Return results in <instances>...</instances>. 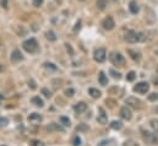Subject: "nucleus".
I'll list each match as a JSON object with an SVG mask.
<instances>
[{
	"instance_id": "nucleus-1",
	"label": "nucleus",
	"mask_w": 158,
	"mask_h": 146,
	"mask_svg": "<svg viewBox=\"0 0 158 146\" xmlns=\"http://www.w3.org/2000/svg\"><path fill=\"white\" fill-rule=\"evenodd\" d=\"M22 47H23V49H25L27 53H30V54H33V53H36V52L38 50V43H37V41H36L35 38H30V39L25 41V42L22 43Z\"/></svg>"
},
{
	"instance_id": "nucleus-2",
	"label": "nucleus",
	"mask_w": 158,
	"mask_h": 146,
	"mask_svg": "<svg viewBox=\"0 0 158 146\" xmlns=\"http://www.w3.org/2000/svg\"><path fill=\"white\" fill-rule=\"evenodd\" d=\"M124 39L127 43H136L140 41H143V35L142 33H137L135 31H127L124 36Z\"/></svg>"
},
{
	"instance_id": "nucleus-3",
	"label": "nucleus",
	"mask_w": 158,
	"mask_h": 146,
	"mask_svg": "<svg viewBox=\"0 0 158 146\" xmlns=\"http://www.w3.org/2000/svg\"><path fill=\"white\" fill-rule=\"evenodd\" d=\"M110 62H112L114 65H119V67H123V65L125 64L124 57H123L120 53H118V52H114V53L110 54Z\"/></svg>"
},
{
	"instance_id": "nucleus-4",
	"label": "nucleus",
	"mask_w": 158,
	"mask_h": 146,
	"mask_svg": "<svg viewBox=\"0 0 158 146\" xmlns=\"http://www.w3.org/2000/svg\"><path fill=\"white\" fill-rule=\"evenodd\" d=\"M107 58V52L104 48H98L94 50V60L98 63H103Z\"/></svg>"
},
{
	"instance_id": "nucleus-5",
	"label": "nucleus",
	"mask_w": 158,
	"mask_h": 146,
	"mask_svg": "<svg viewBox=\"0 0 158 146\" xmlns=\"http://www.w3.org/2000/svg\"><path fill=\"white\" fill-rule=\"evenodd\" d=\"M148 90H150V85H148L147 82H145V81L139 82V84L134 87V91H135V92H137V93H141V95L147 93V91H148Z\"/></svg>"
},
{
	"instance_id": "nucleus-6",
	"label": "nucleus",
	"mask_w": 158,
	"mask_h": 146,
	"mask_svg": "<svg viewBox=\"0 0 158 146\" xmlns=\"http://www.w3.org/2000/svg\"><path fill=\"white\" fill-rule=\"evenodd\" d=\"M102 26H103L104 30L112 31V30L114 28V26H115V22H114V20H113V17L108 16V17H106V19L102 21Z\"/></svg>"
},
{
	"instance_id": "nucleus-7",
	"label": "nucleus",
	"mask_w": 158,
	"mask_h": 146,
	"mask_svg": "<svg viewBox=\"0 0 158 146\" xmlns=\"http://www.w3.org/2000/svg\"><path fill=\"white\" fill-rule=\"evenodd\" d=\"M126 105L130 106V107H132V108H135V110L141 108V101L137 100V98H135V97H129L126 100Z\"/></svg>"
},
{
	"instance_id": "nucleus-8",
	"label": "nucleus",
	"mask_w": 158,
	"mask_h": 146,
	"mask_svg": "<svg viewBox=\"0 0 158 146\" xmlns=\"http://www.w3.org/2000/svg\"><path fill=\"white\" fill-rule=\"evenodd\" d=\"M120 117H121L123 119H125V120H130V119H131L132 113H131V110H130V108H129L127 106H124V107L120 110Z\"/></svg>"
},
{
	"instance_id": "nucleus-9",
	"label": "nucleus",
	"mask_w": 158,
	"mask_h": 146,
	"mask_svg": "<svg viewBox=\"0 0 158 146\" xmlns=\"http://www.w3.org/2000/svg\"><path fill=\"white\" fill-rule=\"evenodd\" d=\"M98 112H99V114H98V117H97V120H98L101 124H106V123L108 122V117H107L106 110H103L102 107H99V108H98Z\"/></svg>"
},
{
	"instance_id": "nucleus-10",
	"label": "nucleus",
	"mask_w": 158,
	"mask_h": 146,
	"mask_svg": "<svg viewBox=\"0 0 158 146\" xmlns=\"http://www.w3.org/2000/svg\"><path fill=\"white\" fill-rule=\"evenodd\" d=\"M42 115L38 114V113H32V114H30L28 115V122H31V123H33V124H40V122H42Z\"/></svg>"
},
{
	"instance_id": "nucleus-11",
	"label": "nucleus",
	"mask_w": 158,
	"mask_h": 146,
	"mask_svg": "<svg viewBox=\"0 0 158 146\" xmlns=\"http://www.w3.org/2000/svg\"><path fill=\"white\" fill-rule=\"evenodd\" d=\"M22 59H23V55H22V53H21L19 49H15V50L11 53V60H12V62L17 63V62H21Z\"/></svg>"
},
{
	"instance_id": "nucleus-12",
	"label": "nucleus",
	"mask_w": 158,
	"mask_h": 146,
	"mask_svg": "<svg viewBox=\"0 0 158 146\" xmlns=\"http://www.w3.org/2000/svg\"><path fill=\"white\" fill-rule=\"evenodd\" d=\"M74 110L76 113H83L85 110H87V105L85 103V102H79V103H76L75 106H74Z\"/></svg>"
},
{
	"instance_id": "nucleus-13",
	"label": "nucleus",
	"mask_w": 158,
	"mask_h": 146,
	"mask_svg": "<svg viewBox=\"0 0 158 146\" xmlns=\"http://www.w3.org/2000/svg\"><path fill=\"white\" fill-rule=\"evenodd\" d=\"M143 138H145V140H147V141L151 143V144H155V143L157 141V138H156L153 134L148 133V131H147V133H146V131L143 133Z\"/></svg>"
},
{
	"instance_id": "nucleus-14",
	"label": "nucleus",
	"mask_w": 158,
	"mask_h": 146,
	"mask_svg": "<svg viewBox=\"0 0 158 146\" xmlns=\"http://www.w3.org/2000/svg\"><path fill=\"white\" fill-rule=\"evenodd\" d=\"M127 53L130 54V57H131L135 62H140V59H141V54H140L139 52L132 50V49H129V50H127Z\"/></svg>"
},
{
	"instance_id": "nucleus-15",
	"label": "nucleus",
	"mask_w": 158,
	"mask_h": 146,
	"mask_svg": "<svg viewBox=\"0 0 158 146\" xmlns=\"http://www.w3.org/2000/svg\"><path fill=\"white\" fill-rule=\"evenodd\" d=\"M31 102H32L35 106H37V107H43V106H44V102H43V100L40 98V96H35V97H32Z\"/></svg>"
},
{
	"instance_id": "nucleus-16",
	"label": "nucleus",
	"mask_w": 158,
	"mask_h": 146,
	"mask_svg": "<svg viewBox=\"0 0 158 146\" xmlns=\"http://www.w3.org/2000/svg\"><path fill=\"white\" fill-rule=\"evenodd\" d=\"M129 9H130V11H131V14H137V12H139V5H137V2H136L135 0H132V1H130V5H129Z\"/></svg>"
},
{
	"instance_id": "nucleus-17",
	"label": "nucleus",
	"mask_w": 158,
	"mask_h": 146,
	"mask_svg": "<svg viewBox=\"0 0 158 146\" xmlns=\"http://www.w3.org/2000/svg\"><path fill=\"white\" fill-rule=\"evenodd\" d=\"M98 80H99V84H101L102 86H107V84H108V79H107V76L104 75L103 71H101V73H99Z\"/></svg>"
},
{
	"instance_id": "nucleus-18",
	"label": "nucleus",
	"mask_w": 158,
	"mask_h": 146,
	"mask_svg": "<svg viewBox=\"0 0 158 146\" xmlns=\"http://www.w3.org/2000/svg\"><path fill=\"white\" fill-rule=\"evenodd\" d=\"M110 128L114 129V130H120V129L123 128V123L119 122V120H113V122L110 123Z\"/></svg>"
},
{
	"instance_id": "nucleus-19",
	"label": "nucleus",
	"mask_w": 158,
	"mask_h": 146,
	"mask_svg": "<svg viewBox=\"0 0 158 146\" xmlns=\"http://www.w3.org/2000/svg\"><path fill=\"white\" fill-rule=\"evenodd\" d=\"M89 95L92 98H99L101 97V91H98L97 88H89Z\"/></svg>"
},
{
	"instance_id": "nucleus-20",
	"label": "nucleus",
	"mask_w": 158,
	"mask_h": 146,
	"mask_svg": "<svg viewBox=\"0 0 158 146\" xmlns=\"http://www.w3.org/2000/svg\"><path fill=\"white\" fill-rule=\"evenodd\" d=\"M48 130H55V131H64V129L60 127V125H58V124H55V123H52V124H49V127H48Z\"/></svg>"
},
{
	"instance_id": "nucleus-21",
	"label": "nucleus",
	"mask_w": 158,
	"mask_h": 146,
	"mask_svg": "<svg viewBox=\"0 0 158 146\" xmlns=\"http://www.w3.org/2000/svg\"><path fill=\"white\" fill-rule=\"evenodd\" d=\"M45 37H47V39H49V41H52V42L56 41V35H55L54 31H48V32L45 33Z\"/></svg>"
},
{
	"instance_id": "nucleus-22",
	"label": "nucleus",
	"mask_w": 158,
	"mask_h": 146,
	"mask_svg": "<svg viewBox=\"0 0 158 146\" xmlns=\"http://www.w3.org/2000/svg\"><path fill=\"white\" fill-rule=\"evenodd\" d=\"M107 4H108L107 0H97V6H98V9H101V10H104L106 6H107Z\"/></svg>"
},
{
	"instance_id": "nucleus-23",
	"label": "nucleus",
	"mask_w": 158,
	"mask_h": 146,
	"mask_svg": "<svg viewBox=\"0 0 158 146\" xmlns=\"http://www.w3.org/2000/svg\"><path fill=\"white\" fill-rule=\"evenodd\" d=\"M150 124H151L152 129H153L155 131H157V133H158V119H152V120L150 122Z\"/></svg>"
},
{
	"instance_id": "nucleus-24",
	"label": "nucleus",
	"mask_w": 158,
	"mask_h": 146,
	"mask_svg": "<svg viewBox=\"0 0 158 146\" xmlns=\"http://www.w3.org/2000/svg\"><path fill=\"white\" fill-rule=\"evenodd\" d=\"M60 122H61V124H63L64 127H70V120H69V118H66V117H60Z\"/></svg>"
},
{
	"instance_id": "nucleus-25",
	"label": "nucleus",
	"mask_w": 158,
	"mask_h": 146,
	"mask_svg": "<svg viewBox=\"0 0 158 146\" xmlns=\"http://www.w3.org/2000/svg\"><path fill=\"white\" fill-rule=\"evenodd\" d=\"M9 124V119L5 117H0V128H4Z\"/></svg>"
},
{
	"instance_id": "nucleus-26",
	"label": "nucleus",
	"mask_w": 158,
	"mask_h": 146,
	"mask_svg": "<svg viewBox=\"0 0 158 146\" xmlns=\"http://www.w3.org/2000/svg\"><path fill=\"white\" fill-rule=\"evenodd\" d=\"M135 77H136V73L135 71H130V73H127V75H126V80L127 81H134Z\"/></svg>"
},
{
	"instance_id": "nucleus-27",
	"label": "nucleus",
	"mask_w": 158,
	"mask_h": 146,
	"mask_svg": "<svg viewBox=\"0 0 158 146\" xmlns=\"http://www.w3.org/2000/svg\"><path fill=\"white\" fill-rule=\"evenodd\" d=\"M30 145L31 146H44V144H43L42 141H40V140H35V139H33V140L30 141Z\"/></svg>"
},
{
	"instance_id": "nucleus-28",
	"label": "nucleus",
	"mask_w": 158,
	"mask_h": 146,
	"mask_svg": "<svg viewBox=\"0 0 158 146\" xmlns=\"http://www.w3.org/2000/svg\"><path fill=\"white\" fill-rule=\"evenodd\" d=\"M42 93H43L47 98H50V97H52V92H50L48 88H42Z\"/></svg>"
},
{
	"instance_id": "nucleus-29",
	"label": "nucleus",
	"mask_w": 158,
	"mask_h": 146,
	"mask_svg": "<svg viewBox=\"0 0 158 146\" xmlns=\"http://www.w3.org/2000/svg\"><path fill=\"white\" fill-rule=\"evenodd\" d=\"M44 68L45 69H52V70H56V67L52 63H44Z\"/></svg>"
},
{
	"instance_id": "nucleus-30",
	"label": "nucleus",
	"mask_w": 158,
	"mask_h": 146,
	"mask_svg": "<svg viewBox=\"0 0 158 146\" xmlns=\"http://www.w3.org/2000/svg\"><path fill=\"white\" fill-rule=\"evenodd\" d=\"M124 146H139V144L134 140H127V141L124 143Z\"/></svg>"
},
{
	"instance_id": "nucleus-31",
	"label": "nucleus",
	"mask_w": 158,
	"mask_h": 146,
	"mask_svg": "<svg viewBox=\"0 0 158 146\" xmlns=\"http://www.w3.org/2000/svg\"><path fill=\"white\" fill-rule=\"evenodd\" d=\"M74 93H75L74 88H68V90H65V95H66L68 97H71V96H74Z\"/></svg>"
},
{
	"instance_id": "nucleus-32",
	"label": "nucleus",
	"mask_w": 158,
	"mask_h": 146,
	"mask_svg": "<svg viewBox=\"0 0 158 146\" xmlns=\"http://www.w3.org/2000/svg\"><path fill=\"white\" fill-rule=\"evenodd\" d=\"M110 74H112V76H113L114 79H120V77H121V74L117 73V71H115V70H113V69L110 70Z\"/></svg>"
},
{
	"instance_id": "nucleus-33",
	"label": "nucleus",
	"mask_w": 158,
	"mask_h": 146,
	"mask_svg": "<svg viewBox=\"0 0 158 146\" xmlns=\"http://www.w3.org/2000/svg\"><path fill=\"white\" fill-rule=\"evenodd\" d=\"M73 144H74V146H80L81 145V139H80L79 136H75V138H74Z\"/></svg>"
},
{
	"instance_id": "nucleus-34",
	"label": "nucleus",
	"mask_w": 158,
	"mask_h": 146,
	"mask_svg": "<svg viewBox=\"0 0 158 146\" xmlns=\"http://www.w3.org/2000/svg\"><path fill=\"white\" fill-rule=\"evenodd\" d=\"M148 100H150V101H157L158 93H151V95L148 96Z\"/></svg>"
},
{
	"instance_id": "nucleus-35",
	"label": "nucleus",
	"mask_w": 158,
	"mask_h": 146,
	"mask_svg": "<svg viewBox=\"0 0 158 146\" xmlns=\"http://www.w3.org/2000/svg\"><path fill=\"white\" fill-rule=\"evenodd\" d=\"M43 4V0H33V6L35 7H40Z\"/></svg>"
},
{
	"instance_id": "nucleus-36",
	"label": "nucleus",
	"mask_w": 158,
	"mask_h": 146,
	"mask_svg": "<svg viewBox=\"0 0 158 146\" xmlns=\"http://www.w3.org/2000/svg\"><path fill=\"white\" fill-rule=\"evenodd\" d=\"M80 28H81V21H77V22H76V25H75V27H74V31H75V32H77Z\"/></svg>"
},
{
	"instance_id": "nucleus-37",
	"label": "nucleus",
	"mask_w": 158,
	"mask_h": 146,
	"mask_svg": "<svg viewBox=\"0 0 158 146\" xmlns=\"http://www.w3.org/2000/svg\"><path fill=\"white\" fill-rule=\"evenodd\" d=\"M65 45H66V50H68V52H70V54H71V55H74V50H73L71 45H70V44H68V43H66Z\"/></svg>"
},
{
	"instance_id": "nucleus-38",
	"label": "nucleus",
	"mask_w": 158,
	"mask_h": 146,
	"mask_svg": "<svg viewBox=\"0 0 158 146\" xmlns=\"http://www.w3.org/2000/svg\"><path fill=\"white\" fill-rule=\"evenodd\" d=\"M1 1V6L4 9H7V0H0Z\"/></svg>"
},
{
	"instance_id": "nucleus-39",
	"label": "nucleus",
	"mask_w": 158,
	"mask_h": 146,
	"mask_svg": "<svg viewBox=\"0 0 158 146\" xmlns=\"http://www.w3.org/2000/svg\"><path fill=\"white\" fill-rule=\"evenodd\" d=\"M87 128L85 127V125H80V127H77V130H86Z\"/></svg>"
},
{
	"instance_id": "nucleus-40",
	"label": "nucleus",
	"mask_w": 158,
	"mask_h": 146,
	"mask_svg": "<svg viewBox=\"0 0 158 146\" xmlns=\"http://www.w3.org/2000/svg\"><path fill=\"white\" fill-rule=\"evenodd\" d=\"M31 87H32V88H36V85H35L33 81H31Z\"/></svg>"
},
{
	"instance_id": "nucleus-41",
	"label": "nucleus",
	"mask_w": 158,
	"mask_h": 146,
	"mask_svg": "<svg viewBox=\"0 0 158 146\" xmlns=\"http://www.w3.org/2000/svg\"><path fill=\"white\" fill-rule=\"evenodd\" d=\"M4 69H5V68H4V65H2V64H0V73H1V71H4Z\"/></svg>"
},
{
	"instance_id": "nucleus-42",
	"label": "nucleus",
	"mask_w": 158,
	"mask_h": 146,
	"mask_svg": "<svg viewBox=\"0 0 158 146\" xmlns=\"http://www.w3.org/2000/svg\"><path fill=\"white\" fill-rule=\"evenodd\" d=\"M2 100H4V96H2V95H0V101H2Z\"/></svg>"
},
{
	"instance_id": "nucleus-43",
	"label": "nucleus",
	"mask_w": 158,
	"mask_h": 146,
	"mask_svg": "<svg viewBox=\"0 0 158 146\" xmlns=\"http://www.w3.org/2000/svg\"><path fill=\"white\" fill-rule=\"evenodd\" d=\"M156 54H157V55H158V49H157V50H156Z\"/></svg>"
},
{
	"instance_id": "nucleus-44",
	"label": "nucleus",
	"mask_w": 158,
	"mask_h": 146,
	"mask_svg": "<svg viewBox=\"0 0 158 146\" xmlns=\"http://www.w3.org/2000/svg\"><path fill=\"white\" fill-rule=\"evenodd\" d=\"M157 112H158V107H157Z\"/></svg>"
},
{
	"instance_id": "nucleus-45",
	"label": "nucleus",
	"mask_w": 158,
	"mask_h": 146,
	"mask_svg": "<svg viewBox=\"0 0 158 146\" xmlns=\"http://www.w3.org/2000/svg\"><path fill=\"white\" fill-rule=\"evenodd\" d=\"M157 71H158V69H157Z\"/></svg>"
}]
</instances>
